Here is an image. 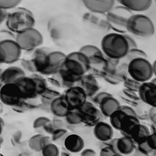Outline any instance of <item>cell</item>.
Wrapping results in <instances>:
<instances>
[{"instance_id":"cell-2","label":"cell","mask_w":156,"mask_h":156,"mask_svg":"<svg viewBox=\"0 0 156 156\" xmlns=\"http://www.w3.org/2000/svg\"><path fill=\"white\" fill-rule=\"evenodd\" d=\"M101 49L106 57L121 60L126 55L129 46L123 34L113 32L107 33L103 37Z\"/></svg>"},{"instance_id":"cell-15","label":"cell","mask_w":156,"mask_h":156,"mask_svg":"<svg viewBox=\"0 0 156 156\" xmlns=\"http://www.w3.org/2000/svg\"><path fill=\"white\" fill-rule=\"evenodd\" d=\"M76 85L83 89L88 98H91L100 89L97 79L89 73L83 74L77 82Z\"/></svg>"},{"instance_id":"cell-8","label":"cell","mask_w":156,"mask_h":156,"mask_svg":"<svg viewBox=\"0 0 156 156\" xmlns=\"http://www.w3.org/2000/svg\"><path fill=\"white\" fill-rule=\"evenodd\" d=\"M23 99L21 91L14 83L3 84L0 89V101L7 106L13 107Z\"/></svg>"},{"instance_id":"cell-31","label":"cell","mask_w":156,"mask_h":156,"mask_svg":"<svg viewBox=\"0 0 156 156\" xmlns=\"http://www.w3.org/2000/svg\"><path fill=\"white\" fill-rule=\"evenodd\" d=\"M66 123L70 125H77L81 123V118L77 109L70 110L64 117Z\"/></svg>"},{"instance_id":"cell-55","label":"cell","mask_w":156,"mask_h":156,"mask_svg":"<svg viewBox=\"0 0 156 156\" xmlns=\"http://www.w3.org/2000/svg\"><path fill=\"white\" fill-rule=\"evenodd\" d=\"M7 11L3 10L2 9H0V25L4 22L5 21L6 16H7Z\"/></svg>"},{"instance_id":"cell-26","label":"cell","mask_w":156,"mask_h":156,"mask_svg":"<svg viewBox=\"0 0 156 156\" xmlns=\"http://www.w3.org/2000/svg\"><path fill=\"white\" fill-rule=\"evenodd\" d=\"M150 133V129L146 126L140 122L132 128L129 136L135 144H138L146 140Z\"/></svg>"},{"instance_id":"cell-57","label":"cell","mask_w":156,"mask_h":156,"mask_svg":"<svg viewBox=\"0 0 156 156\" xmlns=\"http://www.w3.org/2000/svg\"><path fill=\"white\" fill-rule=\"evenodd\" d=\"M155 63H156V62L154 61L152 63H151L152 64V68L154 75H155Z\"/></svg>"},{"instance_id":"cell-56","label":"cell","mask_w":156,"mask_h":156,"mask_svg":"<svg viewBox=\"0 0 156 156\" xmlns=\"http://www.w3.org/2000/svg\"><path fill=\"white\" fill-rule=\"evenodd\" d=\"M4 127V121L1 116H0V136L1 135Z\"/></svg>"},{"instance_id":"cell-58","label":"cell","mask_w":156,"mask_h":156,"mask_svg":"<svg viewBox=\"0 0 156 156\" xmlns=\"http://www.w3.org/2000/svg\"><path fill=\"white\" fill-rule=\"evenodd\" d=\"M3 110H4V104L0 101V114L2 113V112H3Z\"/></svg>"},{"instance_id":"cell-51","label":"cell","mask_w":156,"mask_h":156,"mask_svg":"<svg viewBox=\"0 0 156 156\" xmlns=\"http://www.w3.org/2000/svg\"><path fill=\"white\" fill-rule=\"evenodd\" d=\"M147 118L152 123L156 124V107H151L147 113Z\"/></svg>"},{"instance_id":"cell-22","label":"cell","mask_w":156,"mask_h":156,"mask_svg":"<svg viewBox=\"0 0 156 156\" xmlns=\"http://www.w3.org/2000/svg\"><path fill=\"white\" fill-rule=\"evenodd\" d=\"M120 5H122L132 12H144L148 10L152 4V0H118Z\"/></svg>"},{"instance_id":"cell-3","label":"cell","mask_w":156,"mask_h":156,"mask_svg":"<svg viewBox=\"0 0 156 156\" xmlns=\"http://www.w3.org/2000/svg\"><path fill=\"white\" fill-rule=\"evenodd\" d=\"M126 29L127 32L141 37H150L155 33V26L152 20L141 13H133L130 16Z\"/></svg>"},{"instance_id":"cell-6","label":"cell","mask_w":156,"mask_h":156,"mask_svg":"<svg viewBox=\"0 0 156 156\" xmlns=\"http://www.w3.org/2000/svg\"><path fill=\"white\" fill-rule=\"evenodd\" d=\"M15 40L22 51L30 52L43 43V37L39 30L32 27L16 34Z\"/></svg>"},{"instance_id":"cell-46","label":"cell","mask_w":156,"mask_h":156,"mask_svg":"<svg viewBox=\"0 0 156 156\" xmlns=\"http://www.w3.org/2000/svg\"><path fill=\"white\" fill-rule=\"evenodd\" d=\"M22 132L20 130L18 131H16L15 133H13L12 134V135L11 136V143L14 146H18L21 141V138H22Z\"/></svg>"},{"instance_id":"cell-40","label":"cell","mask_w":156,"mask_h":156,"mask_svg":"<svg viewBox=\"0 0 156 156\" xmlns=\"http://www.w3.org/2000/svg\"><path fill=\"white\" fill-rule=\"evenodd\" d=\"M21 65L23 69L32 73H37L35 68L34 63L32 58H22L20 60Z\"/></svg>"},{"instance_id":"cell-4","label":"cell","mask_w":156,"mask_h":156,"mask_svg":"<svg viewBox=\"0 0 156 156\" xmlns=\"http://www.w3.org/2000/svg\"><path fill=\"white\" fill-rule=\"evenodd\" d=\"M133 13L122 5H115L105 14L109 28L114 32L124 34L127 32V23Z\"/></svg>"},{"instance_id":"cell-47","label":"cell","mask_w":156,"mask_h":156,"mask_svg":"<svg viewBox=\"0 0 156 156\" xmlns=\"http://www.w3.org/2000/svg\"><path fill=\"white\" fill-rule=\"evenodd\" d=\"M15 35H14V34L9 30L8 29L0 30V41L7 39L15 40Z\"/></svg>"},{"instance_id":"cell-33","label":"cell","mask_w":156,"mask_h":156,"mask_svg":"<svg viewBox=\"0 0 156 156\" xmlns=\"http://www.w3.org/2000/svg\"><path fill=\"white\" fill-rule=\"evenodd\" d=\"M68 131L65 128H58L54 130L51 135V140L52 142L60 143V141L63 143L65 137L68 135Z\"/></svg>"},{"instance_id":"cell-44","label":"cell","mask_w":156,"mask_h":156,"mask_svg":"<svg viewBox=\"0 0 156 156\" xmlns=\"http://www.w3.org/2000/svg\"><path fill=\"white\" fill-rule=\"evenodd\" d=\"M112 94H110L107 91H98L96 93L92 98V102L94 105H99V104L101 102V101L106 96H110Z\"/></svg>"},{"instance_id":"cell-20","label":"cell","mask_w":156,"mask_h":156,"mask_svg":"<svg viewBox=\"0 0 156 156\" xmlns=\"http://www.w3.org/2000/svg\"><path fill=\"white\" fill-rule=\"evenodd\" d=\"M25 75V71L23 68L16 66H12L2 70L0 76V80L2 84L12 83H14L19 77Z\"/></svg>"},{"instance_id":"cell-49","label":"cell","mask_w":156,"mask_h":156,"mask_svg":"<svg viewBox=\"0 0 156 156\" xmlns=\"http://www.w3.org/2000/svg\"><path fill=\"white\" fill-rule=\"evenodd\" d=\"M124 37H125L127 43L128 44V46H129V49H133V48H138V45L136 42L135 41V40L133 38V37L128 34H123Z\"/></svg>"},{"instance_id":"cell-12","label":"cell","mask_w":156,"mask_h":156,"mask_svg":"<svg viewBox=\"0 0 156 156\" xmlns=\"http://www.w3.org/2000/svg\"><path fill=\"white\" fill-rule=\"evenodd\" d=\"M14 83L20 88L23 99H28L38 97L37 94L35 83L30 76L26 75L21 76L17 79Z\"/></svg>"},{"instance_id":"cell-18","label":"cell","mask_w":156,"mask_h":156,"mask_svg":"<svg viewBox=\"0 0 156 156\" xmlns=\"http://www.w3.org/2000/svg\"><path fill=\"white\" fill-rule=\"evenodd\" d=\"M63 144L66 150L71 153L80 152L85 146V142L82 137L77 134L68 135L64 141Z\"/></svg>"},{"instance_id":"cell-48","label":"cell","mask_w":156,"mask_h":156,"mask_svg":"<svg viewBox=\"0 0 156 156\" xmlns=\"http://www.w3.org/2000/svg\"><path fill=\"white\" fill-rule=\"evenodd\" d=\"M62 118L61 117L54 116V118L51 120L52 124L55 129L58 128H65V122Z\"/></svg>"},{"instance_id":"cell-62","label":"cell","mask_w":156,"mask_h":156,"mask_svg":"<svg viewBox=\"0 0 156 156\" xmlns=\"http://www.w3.org/2000/svg\"><path fill=\"white\" fill-rule=\"evenodd\" d=\"M2 155H3V154H1V153H0V156H2Z\"/></svg>"},{"instance_id":"cell-54","label":"cell","mask_w":156,"mask_h":156,"mask_svg":"<svg viewBox=\"0 0 156 156\" xmlns=\"http://www.w3.org/2000/svg\"><path fill=\"white\" fill-rule=\"evenodd\" d=\"M6 60V54L4 49L0 45V64L5 63Z\"/></svg>"},{"instance_id":"cell-14","label":"cell","mask_w":156,"mask_h":156,"mask_svg":"<svg viewBox=\"0 0 156 156\" xmlns=\"http://www.w3.org/2000/svg\"><path fill=\"white\" fill-rule=\"evenodd\" d=\"M115 0H83L82 3L89 12L106 14L115 5Z\"/></svg>"},{"instance_id":"cell-50","label":"cell","mask_w":156,"mask_h":156,"mask_svg":"<svg viewBox=\"0 0 156 156\" xmlns=\"http://www.w3.org/2000/svg\"><path fill=\"white\" fill-rule=\"evenodd\" d=\"M120 110H121L122 112L125 113L126 115H133V116H136V112L135 110L130 105H121L119 108Z\"/></svg>"},{"instance_id":"cell-10","label":"cell","mask_w":156,"mask_h":156,"mask_svg":"<svg viewBox=\"0 0 156 156\" xmlns=\"http://www.w3.org/2000/svg\"><path fill=\"white\" fill-rule=\"evenodd\" d=\"M137 93L143 103L150 107H156L155 78L141 83L137 91Z\"/></svg>"},{"instance_id":"cell-11","label":"cell","mask_w":156,"mask_h":156,"mask_svg":"<svg viewBox=\"0 0 156 156\" xmlns=\"http://www.w3.org/2000/svg\"><path fill=\"white\" fill-rule=\"evenodd\" d=\"M66 55L64 52L59 51H51L48 53L46 59V68L42 75L49 76L57 73Z\"/></svg>"},{"instance_id":"cell-41","label":"cell","mask_w":156,"mask_h":156,"mask_svg":"<svg viewBox=\"0 0 156 156\" xmlns=\"http://www.w3.org/2000/svg\"><path fill=\"white\" fill-rule=\"evenodd\" d=\"M46 80L53 87H55L56 88H63V86H62L60 79L59 78L57 73L49 76L47 78Z\"/></svg>"},{"instance_id":"cell-39","label":"cell","mask_w":156,"mask_h":156,"mask_svg":"<svg viewBox=\"0 0 156 156\" xmlns=\"http://www.w3.org/2000/svg\"><path fill=\"white\" fill-rule=\"evenodd\" d=\"M123 85L126 88L137 92L141 83L135 80L130 76H128L123 82Z\"/></svg>"},{"instance_id":"cell-16","label":"cell","mask_w":156,"mask_h":156,"mask_svg":"<svg viewBox=\"0 0 156 156\" xmlns=\"http://www.w3.org/2000/svg\"><path fill=\"white\" fill-rule=\"evenodd\" d=\"M93 135L98 140L107 142L113 136V128L110 124L100 121L93 126Z\"/></svg>"},{"instance_id":"cell-5","label":"cell","mask_w":156,"mask_h":156,"mask_svg":"<svg viewBox=\"0 0 156 156\" xmlns=\"http://www.w3.org/2000/svg\"><path fill=\"white\" fill-rule=\"evenodd\" d=\"M129 76L135 80L143 83L150 80L154 75L152 64L147 58H138L127 63Z\"/></svg>"},{"instance_id":"cell-36","label":"cell","mask_w":156,"mask_h":156,"mask_svg":"<svg viewBox=\"0 0 156 156\" xmlns=\"http://www.w3.org/2000/svg\"><path fill=\"white\" fill-rule=\"evenodd\" d=\"M42 134L38 133L32 135L28 141V146L29 148L35 152H41V149L40 147L39 141Z\"/></svg>"},{"instance_id":"cell-21","label":"cell","mask_w":156,"mask_h":156,"mask_svg":"<svg viewBox=\"0 0 156 156\" xmlns=\"http://www.w3.org/2000/svg\"><path fill=\"white\" fill-rule=\"evenodd\" d=\"M121 105L119 101L114 98L112 94L105 97L99 104V109L103 116L108 118L115 110L119 109Z\"/></svg>"},{"instance_id":"cell-35","label":"cell","mask_w":156,"mask_h":156,"mask_svg":"<svg viewBox=\"0 0 156 156\" xmlns=\"http://www.w3.org/2000/svg\"><path fill=\"white\" fill-rule=\"evenodd\" d=\"M79 51L83 53L85 55H87L88 58H89L92 55H94L95 54L101 51V49L98 47H97L96 46H94L93 44H85L84 46H82L79 49Z\"/></svg>"},{"instance_id":"cell-9","label":"cell","mask_w":156,"mask_h":156,"mask_svg":"<svg viewBox=\"0 0 156 156\" xmlns=\"http://www.w3.org/2000/svg\"><path fill=\"white\" fill-rule=\"evenodd\" d=\"M63 95L70 110L78 109L88 99L83 89L76 85L67 88Z\"/></svg>"},{"instance_id":"cell-23","label":"cell","mask_w":156,"mask_h":156,"mask_svg":"<svg viewBox=\"0 0 156 156\" xmlns=\"http://www.w3.org/2000/svg\"><path fill=\"white\" fill-rule=\"evenodd\" d=\"M135 144L131 137L127 135H122L116 140V148L120 155L132 154L135 148Z\"/></svg>"},{"instance_id":"cell-32","label":"cell","mask_w":156,"mask_h":156,"mask_svg":"<svg viewBox=\"0 0 156 156\" xmlns=\"http://www.w3.org/2000/svg\"><path fill=\"white\" fill-rule=\"evenodd\" d=\"M43 155L44 156H58L60 155V151L56 144L50 142L45 145L41 150Z\"/></svg>"},{"instance_id":"cell-38","label":"cell","mask_w":156,"mask_h":156,"mask_svg":"<svg viewBox=\"0 0 156 156\" xmlns=\"http://www.w3.org/2000/svg\"><path fill=\"white\" fill-rule=\"evenodd\" d=\"M105 144L104 146L101 147L99 155L101 156H113V155H119V154L110 145H109L107 142H102Z\"/></svg>"},{"instance_id":"cell-13","label":"cell","mask_w":156,"mask_h":156,"mask_svg":"<svg viewBox=\"0 0 156 156\" xmlns=\"http://www.w3.org/2000/svg\"><path fill=\"white\" fill-rule=\"evenodd\" d=\"M0 45L6 54L5 64H12L20 60L22 50L15 40L7 39L0 41Z\"/></svg>"},{"instance_id":"cell-27","label":"cell","mask_w":156,"mask_h":156,"mask_svg":"<svg viewBox=\"0 0 156 156\" xmlns=\"http://www.w3.org/2000/svg\"><path fill=\"white\" fill-rule=\"evenodd\" d=\"M122 96H121V98L126 101V102L129 104L130 106L136 107L141 102L137 92L126 88L122 90Z\"/></svg>"},{"instance_id":"cell-17","label":"cell","mask_w":156,"mask_h":156,"mask_svg":"<svg viewBox=\"0 0 156 156\" xmlns=\"http://www.w3.org/2000/svg\"><path fill=\"white\" fill-rule=\"evenodd\" d=\"M83 20L88 24L93 26L102 31H108L110 28L108 25L105 14L95 13L90 12L85 13L83 16Z\"/></svg>"},{"instance_id":"cell-1","label":"cell","mask_w":156,"mask_h":156,"mask_svg":"<svg viewBox=\"0 0 156 156\" xmlns=\"http://www.w3.org/2000/svg\"><path fill=\"white\" fill-rule=\"evenodd\" d=\"M7 29L13 34H19L34 27L35 20L33 13L28 9L17 7L7 13L5 20Z\"/></svg>"},{"instance_id":"cell-45","label":"cell","mask_w":156,"mask_h":156,"mask_svg":"<svg viewBox=\"0 0 156 156\" xmlns=\"http://www.w3.org/2000/svg\"><path fill=\"white\" fill-rule=\"evenodd\" d=\"M149 146L154 151H156V133H151L146 138Z\"/></svg>"},{"instance_id":"cell-37","label":"cell","mask_w":156,"mask_h":156,"mask_svg":"<svg viewBox=\"0 0 156 156\" xmlns=\"http://www.w3.org/2000/svg\"><path fill=\"white\" fill-rule=\"evenodd\" d=\"M21 2V0H0V9L5 11L13 10L17 7Z\"/></svg>"},{"instance_id":"cell-52","label":"cell","mask_w":156,"mask_h":156,"mask_svg":"<svg viewBox=\"0 0 156 156\" xmlns=\"http://www.w3.org/2000/svg\"><path fill=\"white\" fill-rule=\"evenodd\" d=\"M43 130L45 132V133L49 134V135H51L52 133V132H54V130H55L51 120H50L49 121H48V122H46L43 126Z\"/></svg>"},{"instance_id":"cell-7","label":"cell","mask_w":156,"mask_h":156,"mask_svg":"<svg viewBox=\"0 0 156 156\" xmlns=\"http://www.w3.org/2000/svg\"><path fill=\"white\" fill-rule=\"evenodd\" d=\"M77 110L80 116L81 123L88 127H93L101 121L103 116L99 108L93 102L88 101Z\"/></svg>"},{"instance_id":"cell-29","label":"cell","mask_w":156,"mask_h":156,"mask_svg":"<svg viewBox=\"0 0 156 156\" xmlns=\"http://www.w3.org/2000/svg\"><path fill=\"white\" fill-rule=\"evenodd\" d=\"M30 76L33 79L35 83L37 94L38 96H40L48 87V82L46 79L42 76V75L38 73H32Z\"/></svg>"},{"instance_id":"cell-53","label":"cell","mask_w":156,"mask_h":156,"mask_svg":"<svg viewBox=\"0 0 156 156\" xmlns=\"http://www.w3.org/2000/svg\"><path fill=\"white\" fill-rule=\"evenodd\" d=\"M80 152V155L82 156H94L96 154V151L94 149L90 148L83 149Z\"/></svg>"},{"instance_id":"cell-43","label":"cell","mask_w":156,"mask_h":156,"mask_svg":"<svg viewBox=\"0 0 156 156\" xmlns=\"http://www.w3.org/2000/svg\"><path fill=\"white\" fill-rule=\"evenodd\" d=\"M51 119L46 116H39L33 122L32 127L34 129L42 128L43 126Z\"/></svg>"},{"instance_id":"cell-60","label":"cell","mask_w":156,"mask_h":156,"mask_svg":"<svg viewBox=\"0 0 156 156\" xmlns=\"http://www.w3.org/2000/svg\"><path fill=\"white\" fill-rule=\"evenodd\" d=\"M2 69H1L0 68V76H1V73H2ZM0 82H1V80H0Z\"/></svg>"},{"instance_id":"cell-42","label":"cell","mask_w":156,"mask_h":156,"mask_svg":"<svg viewBox=\"0 0 156 156\" xmlns=\"http://www.w3.org/2000/svg\"><path fill=\"white\" fill-rule=\"evenodd\" d=\"M137 146L136 148L140 150L143 154L144 156H147L149 155L151 153H152V152L155 151L154 150H152L147 144L146 140H144V141L136 144Z\"/></svg>"},{"instance_id":"cell-19","label":"cell","mask_w":156,"mask_h":156,"mask_svg":"<svg viewBox=\"0 0 156 156\" xmlns=\"http://www.w3.org/2000/svg\"><path fill=\"white\" fill-rule=\"evenodd\" d=\"M49 109L50 112L54 116L61 118H64L70 110L63 94H61L51 101Z\"/></svg>"},{"instance_id":"cell-28","label":"cell","mask_w":156,"mask_h":156,"mask_svg":"<svg viewBox=\"0 0 156 156\" xmlns=\"http://www.w3.org/2000/svg\"><path fill=\"white\" fill-rule=\"evenodd\" d=\"M147 54L144 51L139 49L138 48H136L129 49L126 55L124 56V57L121 59L120 60L121 62L128 63L130 61L135 58H147Z\"/></svg>"},{"instance_id":"cell-30","label":"cell","mask_w":156,"mask_h":156,"mask_svg":"<svg viewBox=\"0 0 156 156\" xmlns=\"http://www.w3.org/2000/svg\"><path fill=\"white\" fill-rule=\"evenodd\" d=\"M124 115H126L125 113L119 108L113 112L108 117L111 126L115 130H119L121 120Z\"/></svg>"},{"instance_id":"cell-25","label":"cell","mask_w":156,"mask_h":156,"mask_svg":"<svg viewBox=\"0 0 156 156\" xmlns=\"http://www.w3.org/2000/svg\"><path fill=\"white\" fill-rule=\"evenodd\" d=\"M140 122V121L137 116L126 115L121 120L119 131L122 135L129 136L132 128Z\"/></svg>"},{"instance_id":"cell-24","label":"cell","mask_w":156,"mask_h":156,"mask_svg":"<svg viewBox=\"0 0 156 156\" xmlns=\"http://www.w3.org/2000/svg\"><path fill=\"white\" fill-rule=\"evenodd\" d=\"M38 97L28 99H23L18 104L12 107V108L15 112L21 113L30 110L39 108L41 104V101L40 99H38Z\"/></svg>"},{"instance_id":"cell-34","label":"cell","mask_w":156,"mask_h":156,"mask_svg":"<svg viewBox=\"0 0 156 156\" xmlns=\"http://www.w3.org/2000/svg\"><path fill=\"white\" fill-rule=\"evenodd\" d=\"M60 95H61V93L57 90V88L53 87L52 86L50 87L48 85V87L44 90V91L40 96V97L44 99L51 101L52 100L58 97Z\"/></svg>"},{"instance_id":"cell-59","label":"cell","mask_w":156,"mask_h":156,"mask_svg":"<svg viewBox=\"0 0 156 156\" xmlns=\"http://www.w3.org/2000/svg\"><path fill=\"white\" fill-rule=\"evenodd\" d=\"M3 143H4V138L1 136V135L0 136V149H1V146H2V144H3Z\"/></svg>"},{"instance_id":"cell-61","label":"cell","mask_w":156,"mask_h":156,"mask_svg":"<svg viewBox=\"0 0 156 156\" xmlns=\"http://www.w3.org/2000/svg\"><path fill=\"white\" fill-rule=\"evenodd\" d=\"M3 84L2 83V82H0V89H1V87H2V85Z\"/></svg>"}]
</instances>
